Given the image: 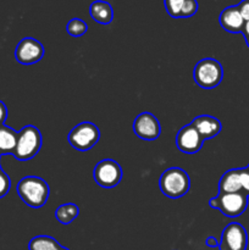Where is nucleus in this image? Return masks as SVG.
<instances>
[{"instance_id": "5", "label": "nucleus", "mask_w": 249, "mask_h": 250, "mask_svg": "<svg viewBox=\"0 0 249 250\" xmlns=\"http://www.w3.org/2000/svg\"><path fill=\"white\" fill-rule=\"evenodd\" d=\"M248 195L243 192L219 193V195L209 200V205L220 210L227 217H238L248 207Z\"/></svg>"}, {"instance_id": "31", "label": "nucleus", "mask_w": 249, "mask_h": 250, "mask_svg": "<svg viewBox=\"0 0 249 250\" xmlns=\"http://www.w3.org/2000/svg\"><path fill=\"white\" fill-rule=\"evenodd\" d=\"M0 156H1V154H0Z\"/></svg>"}, {"instance_id": "9", "label": "nucleus", "mask_w": 249, "mask_h": 250, "mask_svg": "<svg viewBox=\"0 0 249 250\" xmlns=\"http://www.w3.org/2000/svg\"><path fill=\"white\" fill-rule=\"evenodd\" d=\"M44 56V46L41 42L32 37H26L17 44L15 49V59L22 65H33L39 62Z\"/></svg>"}, {"instance_id": "30", "label": "nucleus", "mask_w": 249, "mask_h": 250, "mask_svg": "<svg viewBox=\"0 0 249 250\" xmlns=\"http://www.w3.org/2000/svg\"><path fill=\"white\" fill-rule=\"evenodd\" d=\"M0 170H1V167H0Z\"/></svg>"}, {"instance_id": "27", "label": "nucleus", "mask_w": 249, "mask_h": 250, "mask_svg": "<svg viewBox=\"0 0 249 250\" xmlns=\"http://www.w3.org/2000/svg\"><path fill=\"white\" fill-rule=\"evenodd\" d=\"M242 33H243L244 39H246V43H247V45H248V48H249V21H247L246 23H244V27H243V31H242Z\"/></svg>"}, {"instance_id": "14", "label": "nucleus", "mask_w": 249, "mask_h": 250, "mask_svg": "<svg viewBox=\"0 0 249 250\" xmlns=\"http://www.w3.org/2000/svg\"><path fill=\"white\" fill-rule=\"evenodd\" d=\"M90 17L100 24H110L114 20V10L107 1L95 0L89 6Z\"/></svg>"}, {"instance_id": "20", "label": "nucleus", "mask_w": 249, "mask_h": 250, "mask_svg": "<svg viewBox=\"0 0 249 250\" xmlns=\"http://www.w3.org/2000/svg\"><path fill=\"white\" fill-rule=\"evenodd\" d=\"M165 1V9L167 14L173 19H181V10L186 0H164Z\"/></svg>"}, {"instance_id": "23", "label": "nucleus", "mask_w": 249, "mask_h": 250, "mask_svg": "<svg viewBox=\"0 0 249 250\" xmlns=\"http://www.w3.org/2000/svg\"><path fill=\"white\" fill-rule=\"evenodd\" d=\"M241 186L242 192L249 197V171L247 168H241Z\"/></svg>"}, {"instance_id": "1", "label": "nucleus", "mask_w": 249, "mask_h": 250, "mask_svg": "<svg viewBox=\"0 0 249 250\" xmlns=\"http://www.w3.org/2000/svg\"><path fill=\"white\" fill-rule=\"evenodd\" d=\"M17 194L22 202L33 209L44 207L49 199L50 189L43 178L37 176H27L17 183Z\"/></svg>"}, {"instance_id": "2", "label": "nucleus", "mask_w": 249, "mask_h": 250, "mask_svg": "<svg viewBox=\"0 0 249 250\" xmlns=\"http://www.w3.org/2000/svg\"><path fill=\"white\" fill-rule=\"evenodd\" d=\"M161 193L171 199H177L188 193L190 188V180L183 168L171 167L164 171L159 180Z\"/></svg>"}, {"instance_id": "3", "label": "nucleus", "mask_w": 249, "mask_h": 250, "mask_svg": "<svg viewBox=\"0 0 249 250\" xmlns=\"http://www.w3.org/2000/svg\"><path fill=\"white\" fill-rule=\"evenodd\" d=\"M42 142V133L36 126H24L19 132L16 148L12 155L20 161L31 160L41 150Z\"/></svg>"}, {"instance_id": "4", "label": "nucleus", "mask_w": 249, "mask_h": 250, "mask_svg": "<svg viewBox=\"0 0 249 250\" xmlns=\"http://www.w3.org/2000/svg\"><path fill=\"white\" fill-rule=\"evenodd\" d=\"M194 82L203 89H214L224 78V68L215 59H203L198 61L193 71Z\"/></svg>"}, {"instance_id": "6", "label": "nucleus", "mask_w": 249, "mask_h": 250, "mask_svg": "<svg viewBox=\"0 0 249 250\" xmlns=\"http://www.w3.org/2000/svg\"><path fill=\"white\" fill-rule=\"evenodd\" d=\"M68 143L78 151L92 149L100 139V131L92 122H81L68 133Z\"/></svg>"}, {"instance_id": "7", "label": "nucleus", "mask_w": 249, "mask_h": 250, "mask_svg": "<svg viewBox=\"0 0 249 250\" xmlns=\"http://www.w3.org/2000/svg\"><path fill=\"white\" fill-rule=\"evenodd\" d=\"M93 177L97 185L103 188H114L122 180V168L112 159H104L95 165Z\"/></svg>"}, {"instance_id": "11", "label": "nucleus", "mask_w": 249, "mask_h": 250, "mask_svg": "<svg viewBox=\"0 0 249 250\" xmlns=\"http://www.w3.org/2000/svg\"><path fill=\"white\" fill-rule=\"evenodd\" d=\"M203 138L192 124L183 126L176 136V146L182 153L195 154L202 149Z\"/></svg>"}, {"instance_id": "25", "label": "nucleus", "mask_w": 249, "mask_h": 250, "mask_svg": "<svg viewBox=\"0 0 249 250\" xmlns=\"http://www.w3.org/2000/svg\"><path fill=\"white\" fill-rule=\"evenodd\" d=\"M6 119H7V107L6 105L0 100V126H2V125L5 124Z\"/></svg>"}, {"instance_id": "24", "label": "nucleus", "mask_w": 249, "mask_h": 250, "mask_svg": "<svg viewBox=\"0 0 249 250\" xmlns=\"http://www.w3.org/2000/svg\"><path fill=\"white\" fill-rule=\"evenodd\" d=\"M237 6L244 21H249V0H242Z\"/></svg>"}, {"instance_id": "15", "label": "nucleus", "mask_w": 249, "mask_h": 250, "mask_svg": "<svg viewBox=\"0 0 249 250\" xmlns=\"http://www.w3.org/2000/svg\"><path fill=\"white\" fill-rule=\"evenodd\" d=\"M242 192L241 168H232L226 171L220 178L219 193H238Z\"/></svg>"}, {"instance_id": "13", "label": "nucleus", "mask_w": 249, "mask_h": 250, "mask_svg": "<svg viewBox=\"0 0 249 250\" xmlns=\"http://www.w3.org/2000/svg\"><path fill=\"white\" fill-rule=\"evenodd\" d=\"M190 124L194 126V128L200 134L203 141L215 138L221 132L222 128L221 122L216 117L210 116V115H200V116H197Z\"/></svg>"}, {"instance_id": "19", "label": "nucleus", "mask_w": 249, "mask_h": 250, "mask_svg": "<svg viewBox=\"0 0 249 250\" xmlns=\"http://www.w3.org/2000/svg\"><path fill=\"white\" fill-rule=\"evenodd\" d=\"M66 31L71 37H81L87 33L88 24L83 20L76 17V19L68 21L67 26H66Z\"/></svg>"}, {"instance_id": "12", "label": "nucleus", "mask_w": 249, "mask_h": 250, "mask_svg": "<svg viewBox=\"0 0 249 250\" xmlns=\"http://www.w3.org/2000/svg\"><path fill=\"white\" fill-rule=\"evenodd\" d=\"M219 23L222 28L229 33H242L246 21L239 12L238 6H227L219 16Z\"/></svg>"}, {"instance_id": "21", "label": "nucleus", "mask_w": 249, "mask_h": 250, "mask_svg": "<svg viewBox=\"0 0 249 250\" xmlns=\"http://www.w3.org/2000/svg\"><path fill=\"white\" fill-rule=\"evenodd\" d=\"M198 11V1L197 0H186L183 4L182 10H181V19H186V17L194 16Z\"/></svg>"}, {"instance_id": "18", "label": "nucleus", "mask_w": 249, "mask_h": 250, "mask_svg": "<svg viewBox=\"0 0 249 250\" xmlns=\"http://www.w3.org/2000/svg\"><path fill=\"white\" fill-rule=\"evenodd\" d=\"M61 247L55 238L49 236H37L28 243V250H59Z\"/></svg>"}, {"instance_id": "17", "label": "nucleus", "mask_w": 249, "mask_h": 250, "mask_svg": "<svg viewBox=\"0 0 249 250\" xmlns=\"http://www.w3.org/2000/svg\"><path fill=\"white\" fill-rule=\"evenodd\" d=\"M78 215H80V209L77 205L72 203L60 205L55 211L56 220L62 225H70Z\"/></svg>"}, {"instance_id": "22", "label": "nucleus", "mask_w": 249, "mask_h": 250, "mask_svg": "<svg viewBox=\"0 0 249 250\" xmlns=\"http://www.w3.org/2000/svg\"><path fill=\"white\" fill-rule=\"evenodd\" d=\"M10 187H11V181H10L9 176L4 171L0 170V199L9 193Z\"/></svg>"}, {"instance_id": "26", "label": "nucleus", "mask_w": 249, "mask_h": 250, "mask_svg": "<svg viewBox=\"0 0 249 250\" xmlns=\"http://www.w3.org/2000/svg\"><path fill=\"white\" fill-rule=\"evenodd\" d=\"M205 244H207L208 247H210V248H216V247H219V242H217V239L211 236L208 237L207 241H205Z\"/></svg>"}, {"instance_id": "29", "label": "nucleus", "mask_w": 249, "mask_h": 250, "mask_svg": "<svg viewBox=\"0 0 249 250\" xmlns=\"http://www.w3.org/2000/svg\"><path fill=\"white\" fill-rule=\"evenodd\" d=\"M246 168H247V170H248V171H249V165H248V166H247V167H246Z\"/></svg>"}, {"instance_id": "16", "label": "nucleus", "mask_w": 249, "mask_h": 250, "mask_svg": "<svg viewBox=\"0 0 249 250\" xmlns=\"http://www.w3.org/2000/svg\"><path fill=\"white\" fill-rule=\"evenodd\" d=\"M17 136H19V132L15 129L5 125L0 126V154L1 155L14 153L17 143Z\"/></svg>"}, {"instance_id": "10", "label": "nucleus", "mask_w": 249, "mask_h": 250, "mask_svg": "<svg viewBox=\"0 0 249 250\" xmlns=\"http://www.w3.org/2000/svg\"><path fill=\"white\" fill-rule=\"evenodd\" d=\"M133 131L141 139L155 141L161 133L160 122L150 112H142L134 119Z\"/></svg>"}, {"instance_id": "28", "label": "nucleus", "mask_w": 249, "mask_h": 250, "mask_svg": "<svg viewBox=\"0 0 249 250\" xmlns=\"http://www.w3.org/2000/svg\"><path fill=\"white\" fill-rule=\"evenodd\" d=\"M59 250H70V249L65 248V247H61V248H60V249H59Z\"/></svg>"}, {"instance_id": "8", "label": "nucleus", "mask_w": 249, "mask_h": 250, "mask_svg": "<svg viewBox=\"0 0 249 250\" xmlns=\"http://www.w3.org/2000/svg\"><path fill=\"white\" fill-rule=\"evenodd\" d=\"M248 234L238 222H231L224 229L219 242V250H247Z\"/></svg>"}]
</instances>
